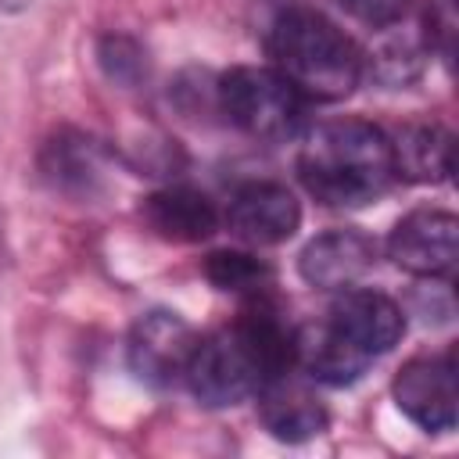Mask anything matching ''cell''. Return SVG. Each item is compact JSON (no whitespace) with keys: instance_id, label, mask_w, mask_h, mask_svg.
Segmentation results:
<instances>
[{"instance_id":"cell-1","label":"cell","mask_w":459,"mask_h":459,"mask_svg":"<svg viewBox=\"0 0 459 459\" xmlns=\"http://www.w3.org/2000/svg\"><path fill=\"white\" fill-rule=\"evenodd\" d=\"M294 333L298 330L269 294L244 298V308L230 326L197 337L183 384L208 409H230L255 398L269 377L294 369Z\"/></svg>"},{"instance_id":"cell-2","label":"cell","mask_w":459,"mask_h":459,"mask_svg":"<svg viewBox=\"0 0 459 459\" xmlns=\"http://www.w3.org/2000/svg\"><path fill=\"white\" fill-rule=\"evenodd\" d=\"M402 333L405 312L387 294L344 287L323 323L294 333V369H305L319 384L344 387L387 355Z\"/></svg>"},{"instance_id":"cell-3","label":"cell","mask_w":459,"mask_h":459,"mask_svg":"<svg viewBox=\"0 0 459 459\" xmlns=\"http://www.w3.org/2000/svg\"><path fill=\"white\" fill-rule=\"evenodd\" d=\"M298 176L319 204L362 208L384 197L398 179L391 136L362 118L323 122L301 140Z\"/></svg>"},{"instance_id":"cell-4","label":"cell","mask_w":459,"mask_h":459,"mask_svg":"<svg viewBox=\"0 0 459 459\" xmlns=\"http://www.w3.org/2000/svg\"><path fill=\"white\" fill-rule=\"evenodd\" d=\"M265 50L273 61L269 68L280 72L301 100H344L366 75V57L355 39L312 7L280 11L269 25Z\"/></svg>"},{"instance_id":"cell-5","label":"cell","mask_w":459,"mask_h":459,"mask_svg":"<svg viewBox=\"0 0 459 459\" xmlns=\"http://www.w3.org/2000/svg\"><path fill=\"white\" fill-rule=\"evenodd\" d=\"M215 104L230 126L265 143L294 140L305 126L301 93L280 72L262 65H237L222 72L215 82Z\"/></svg>"},{"instance_id":"cell-6","label":"cell","mask_w":459,"mask_h":459,"mask_svg":"<svg viewBox=\"0 0 459 459\" xmlns=\"http://www.w3.org/2000/svg\"><path fill=\"white\" fill-rule=\"evenodd\" d=\"M194 344H197V333L183 316L169 308H154L133 323L126 341V359L140 384L172 387L183 380Z\"/></svg>"},{"instance_id":"cell-7","label":"cell","mask_w":459,"mask_h":459,"mask_svg":"<svg viewBox=\"0 0 459 459\" xmlns=\"http://www.w3.org/2000/svg\"><path fill=\"white\" fill-rule=\"evenodd\" d=\"M394 405L427 434L455 430V351L409 359L391 384Z\"/></svg>"},{"instance_id":"cell-8","label":"cell","mask_w":459,"mask_h":459,"mask_svg":"<svg viewBox=\"0 0 459 459\" xmlns=\"http://www.w3.org/2000/svg\"><path fill=\"white\" fill-rule=\"evenodd\" d=\"M455 215L416 208L402 215L387 237V258L420 280H452L455 273Z\"/></svg>"},{"instance_id":"cell-9","label":"cell","mask_w":459,"mask_h":459,"mask_svg":"<svg viewBox=\"0 0 459 459\" xmlns=\"http://www.w3.org/2000/svg\"><path fill=\"white\" fill-rule=\"evenodd\" d=\"M226 226L244 244L273 247V244H283V240H290L298 233V226H301V204H298V197L283 183L258 179V183L240 186L230 197V204H226Z\"/></svg>"},{"instance_id":"cell-10","label":"cell","mask_w":459,"mask_h":459,"mask_svg":"<svg viewBox=\"0 0 459 459\" xmlns=\"http://www.w3.org/2000/svg\"><path fill=\"white\" fill-rule=\"evenodd\" d=\"M255 402H258V420L262 427L276 437V441H287V445H301V441H312L326 430L330 416L323 409V402L316 398V391L294 373H276L269 377L258 391H255Z\"/></svg>"},{"instance_id":"cell-11","label":"cell","mask_w":459,"mask_h":459,"mask_svg":"<svg viewBox=\"0 0 459 459\" xmlns=\"http://www.w3.org/2000/svg\"><path fill=\"white\" fill-rule=\"evenodd\" d=\"M377 262V244L362 230H326L298 255V273L308 287L344 290L355 287Z\"/></svg>"},{"instance_id":"cell-12","label":"cell","mask_w":459,"mask_h":459,"mask_svg":"<svg viewBox=\"0 0 459 459\" xmlns=\"http://www.w3.org/2000/svg\"><path fill=\"white\" fill-rule=\"evenodd\" d=\"M39 176L65 197H93L100 186V143L75 129L54 133L39 151Z\"/></svg>"},{"instance_id":"cell-13","label":"cell","mask_w":459,"mask_h":459,"mask_svg":"<svg viewBox=\"0 0 459 459\" xmlns=\"http://www.w3.org/2000/svg\"><path fill=\"white\" fill-rule=\"evenodd\" d=\"M143 222L165 240L197 244L219 230V212L194 186H165L143 201Z\"/></svg>"},{"instance_id":"cell-14","label":"cell","mask_w":459,"mask_h":459,"mask_svg":"<svg viewBox=\"0 0 459 459\" xmlns=\"http://www.w3.org/2000/svg\"><path fill=\"white\" fill-rule=\"evenodd\" d=\"M394 172L409 183H448L452 176V133L437 122H412L391 136Z\"/></svg>"},{"instance_id":"cell-15","label":"cell","mask_w":459,"mask_h":459,"mask_svg":"<svg viewBox=\"0 0 459 459\" xmlns=\"http://www.w3.org/2000/svg\"><path fill=\"white\" fill-rule=\"evenodd\" d=\"M204 276L212 280V287L226 290V294H240V298H255V294H269L273 287V269L247 255V251H212L204 258Z\"/></svg>"},{"instance_id":"cell-16","label":"cell","mask_w":459,"mask_h":459,"mask_svg":"<svg viewBox=\"0 0 459 459\" xmlns=\"http://www.w3.org/2000/svg\"><path fill=\"white\" fill-rule=\"evenodd\" d=\"M97 61H100L104 75L111 82H122V86H133L147 72V61H143L140 43L129 39V36H118V32H111V36H104L97 43Z\"/></svg>"},{"instance_id":"cell-17","label":"cell","mask_w":459,"mask_h":459,"mask_svg":"<svg viewBox=\"0 0 459 459\" xmlns=\"http://www.w3.org/2000/svg\"><path fill=\"white\" fill-rule=\"evenodd\" d=\"M423 36H427V47L445 65H452V54H455V0H427Z\"/></svg>"},{"instance_id":"cell-18","label":"cell","mask_w":459,"mask_h":459,"mask_svg":"<svg viewBox=\"0 0 459 459\" xmlns=\"http://www.w3.org/2000/svg\"><path fill=\"white\" fill-rule=\"evenodd\" d=\"M348 14H355L359 22H366V25H373V29H384V25H394L402 14H405V7H409V0H337Z\"/></svg>"},{"instance_id":"cell-19","label":"cell","mask_w":459,"mask_h":459,"mask_svg":"<svg viewBox=\"0 0 459 459\" xmlns=\"http://www.w3.org/2000/svg\"><path fill=\"white\" fill-rule=\"evenodd\" d=\"M29 0H0V14H7V11H18V7H25Z\"/></svg>"}]
</instances>
